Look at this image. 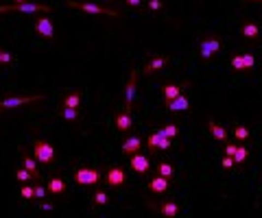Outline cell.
<instances>
[{
  "label": "cell",
  "instance_id": "cell-38",
  "mask_svg": "<svg viewBox=\"0 0 262 218\" xmlns=\"http://www.w3.org/2000/svg\"><path fill=\"white\" fill-rule=\"evenodd\" d=\"M149 9L160 11V9H162V0H149Z\"/></svg>",
  "mask_w": 262,
  "mask_h": 218
},
{
  "label": "cell",
  "instance_id": "cell-23",
  "mask_svg": "<svg viewBox=\"0 0 262 218\" xmlns=\"http://www.w3.org/2000/svg\"><path fill=\"white\" fill-rule=\"evenodd\" d=\"M249 157V149L247 146H236V151H234V155H231V159H234V166H238V164H243V161Z\"/></svg>",
  "mask_w": 262,
  "mask_h": 218
},
{
  "label": "cell",
  "instance_id": "cell-6",
  "mask_svg": "<svg viewBox=\"0 0 262 218\" xmlns=\"http://www.w3.org/2000/svg\"><path fill=\"white\" fill-rule=\"evenodd\" d=\"M129 166H131V170L138 172V175H147L151 170V157L138 151V153L129 155Z\"/></svg>",
  "mask_w": 262,
  "mask_h": 218
},
{
  "label": "cell",
  "instance_id": "cell-40",
  "mask_svg": "<svg viewBox=\"0 0 262 218\" xmlns=\"http://www.w3.org/2000/svg\"><path fill=\"white\" fill-rule=\"evenodd\" d=\"M39 207H42V210H46V212H50V210H53L55 205H53V203H46V201L42 199V205H39Z\"/></svg>",
  "mask_w": 262,
  "mask_h": 218
},
{
  "label": "cell",
  "instance_id": "cell-29",
  "mask_svg": "<svg viewBox=\"0 0 262 218\" xmlns=\"http://www.w3.org/2000/svg\"><path fill=\"white\" fill-rule=\"evenodd\" d=\"M107 201H109L107 192H103V190H97V192H94V196H92V203H94V205H107Z\"/></svg>",
  "mask_w": 262,
  "mask_h": 218
},
{
  "label": "cell",
  "instance_id": "cell-30",
  "mask_svg": "<svg viewBox=\"0 0 262 218\" xmlns=\"http://www.w3.org/2000/svg\"><path fill=\"white\" fill-rule=\"evenodd\" d=\"M231 68H234L236 72H243V70H245L243 55H234V57H231Z\"/></svg>",
  "mask_w": 262,
  "mask_h": 218
},
{
  "label": "cell",
  "instance_id": "cell-34",
  "mask_svg": "<svg viewBox=\"0 0 262 218\" xmlns=\"http://www.w3.org/2000/svg\"><path fill=\"white\" fill-rule=\"evenodd\" d=\"M20 194H22V199H33V187L29 184H24L20 187Z\"/></svg>",
  "mask_w": 262,
  "mask_h": 218
},
{
  "label": "cell",
  "instance_id": "cell-42",
  "mask_svg": "<svg viewBox=\"0 0 262 218\" xmlns=\"http://www.w3.org/2000/svg\"><path fill=\"white\" fill-rule=\"evenodd\" d=\"M245 2H262V0H245Z\"/></svg>",
  "mask_w": 262,
  "mask_h": 218
},
{
  "label": "cell",
  "instance_id": "cell-14",
  "mask_svg": "<svg viewBox=\"0 0 262 218\" xmlns=\"http://www.w3.org/2000/svg\"><path fill=\"white\" fill-rule=\"evenodd\" d=\"M140 149H142V138H138V135H129V138L123 142L125 155H133V153H138Z\"/></svg>",
  "mask_w": 262,
  "mask_h": 218
},
{
  "label": "cell",
  "instance_id": "cell-18",
  "mask_svg": "<svg viewBox=\"0 0 262 218\" xmlns=\"http://www.w3.org/2000/svg\"><path fill=\"white\" fill-rule=\"evenodd\" d=\"M160 214L166 216V218H175L179 214V205L175 201H164L160 203Z\"/></svg>",
  "mask_w": 262,
  "mask_h": 218
},
{
  "label": "cell",
  "instance_id": "cell-20",
  "mask_svg": "<svg viewBox=\"0 0 262 218\" xmlns=\"http://www.w3.org/2000/svg\"><path fill=\"white\" fill-rule=\"evenodd\" d=\"M79 105H81V92H70V94H66L64 98H62V107L79 109Z\"/></svg>",
  "mask_w": 262,
  "mask_h": 218
},
{
  "label": "cell",
  "instance_id": "cell-31",
  "mask_svg": "<svg viewBox=\"0 0 262 218\" xmlns=\"http://www.w3.org/2000/svg\"><path fill=\"white\" fill-rule=\"evenodd\" d=\"M243 63H245V70H254L256 65V57L251 53H243Z\"/></svg>",
  "mask_w": 262,
  "mask_h": 218
},
{
  "label": "cell",
  "instance_id": "cell-8",
  "mask_svg": "<svg viewBox=\"0 0 262 218\" xmlns=\"http://www.w3.org/2000/svg\"><path fill=\"white\" fill-rule=\"evenodd\" d=\"M135 90H138V74H135V70H131L127 90H125V111H129L131 107H133V103H135Z\"/></svg>",
  "mask_w": 262,
  "mask_h": 218
},
{
  "label": "cell",
  "instance_id": "cell-15",
  "mask_svg": "<svg viewBox=\"0 0 262 218\" xmlns=\"http://www.w3.org/2000/svg\"><path fill=\"white\" fill-rule=\"evenodd\" d=\"M164 107L168 109V111H186L190 107V100L186 98L184 94H179L177 98H173V100H168V103H164Z\"/></svg>",
  "mask_w": 262,
  "mask_h": 218
},
{
  "label": "cell",
  "instance_id": "cell-37",
  "mask_svg": "<svg viewBox=\"0 0 262 218\" xmlns=\"http://www.w3.org/2000/svg\"><path fill=\"white\" fill-rule=\"evenodd\" d=\"M13 62V55L11 53H4L2 48H0V63H11Z\"/></svg>",
  "mask_w": 262,
  "mask_h": 218
},
{
  "label": "cell",
  "instance_id": "cell-10",
  "mask_svg": "<svg viewBox=\"0 0 262 218\" xmlns=\"http://www.w3.org/2000/svg\"><path fill=\"white\" fill-rule=\"evenodd\" d=\"M35 31H37V35H42V37L50 39L55 35V27L53 22H50L48 16H39L37 20H35Z\"/></svg>",
  "mask_w": 262,
  "mask_h": 218
},
{
  "label": "cell",
  "instance_id": "cell-16",
  "mask_svg": "<svg viewBox=\"0 0 262 218\" xmlns=\"http://www.w3.org/2000/svg\"><path fill=\"white\" fill-rule=\"evenodd\" d=\"M166 63H168V57H162V55H160V57H153V59H151V62H149L147 65H144V74H147V77H149V74L160 72V70H162Z\"/></svg>",
  "mask_w": 262,
  "mask_h": 218
},
{
  "label": "cell",
  "instance_id": "cell-43",
  "mask_svg": "<svg viewBox=\"0 0 262 218\" xmlns=\"http://www.w3.org/2000/svg\"><path fill=\"white\" fill-rule=\"evenodd\" d=\"M18 2H27V0H13V4H18Z\"/></svg>",
  "mask_w": 262,
  "mask_h": 218
},
{
  "label": "cell",
  "instance_id": "cell-28",
  "mask_svg": "<svg viewBox=\"0 0 262 218\" xmlns=\"http://www.w3.org/2000/svg\"><path fill=\"white\" fill-rule=\"evenodd\" d=\"M62 116L68 123H74V120L79 118V109H74V107H62Z\"/></svg>",
  "mask_w": 262,
  "mask_h": 218
},
{
  "label": "cell",
  "instance_id": "cell-39",
  "mask_svg": "<svg viewBox=\"0 0 262 218\" xmlns=\"http://www.w3.org/2000/svg\"><path fill=\"white\" fill-rule=\"evenodd\" d=\"M236 144H225V155H234Z\"/></svg>",
  "mask_w": 262,
  "mask_h": 218
},
{
  "label": "cell",
  "instance_id": "cell-5",
  "mask_svg": "<svg viewBox=\"0 0 262 218\" xmlns=\"http://www.w3.org/2000/svg\"><path fill=\"white\" fill-rule=\"evenodd\" d=\"M44 100L42 94L37 96H7V98L0 100V109H18L22 105H33V103H39Z\"/></svg>",
  "mask_w": 262,
  "mask_h": 218
},
{
  "label": "cell",
  "instance_id": "cell-22",
  "mask_svg": "<svg viewBox=\"0 0 262 218\" xmlns=\"http://www.w3.org/2000/svg\"><path fill=\"white\" fill-rule=\"evenodd\" d=\"M243 35L247 39H256L260 35V29H258V24L256 22H247V24H243Z\"/></svg>",
  "mask_w": 262,
  "mask_h": 218
},
{
  "label": "cell",
  "instance_id": "cell-13",
  "mask_svg": "<svg viewBox=\"0 0 262 218\" xmlns=\"http://www.w3.org/2000/svg\"><path fill=\"white\" fill-rule=\"evenodd\" d=\"M114 123H116V129H118L120 133H127V131H131V126H133V118H131L129 111H120V114L114 118Z\"/></svg>",
  "mask_w": 262,
  "mask_h": 218
},
{
  "label": "cell",
  "instance_id": "cell-24",
  "mask_svg": "<svg viewBox=\"0 0 262 218\" xmlns=\"http://www.w3.org/2000/svg\"><path fill=\"white\" fill-rule=\"evenodd\" d=\"M234 138H236V142H247V140L251 138V133H249V129H247V126L236 125L234 126Z\"/></svg>",
  "mask_w": 262,
  "mask_h": 218
},
{
  "label": "cell",
  "instance_id": "cell-26",
  "mask_svg": "<svg viewBox=\"0 0 262 218\" xmlns=\"http://www.w3.org/2000/svg\"><path fill=\"white\" fill-rule=\"evenodd\" d=\"M160 138H162V131H153L147 140V146L149 151H158V144H160Z\"/></svg>",
  "mask_w": 262,
  "mask_h": 218
},
{
  "label": "cell",
  "instance_id": "cell-7",
  "mask_svg": "<svg viewBox=\"0 0 262 218\" xmlns=\"http://www.w3.org/2000/svg\"><path fill=\"white\" fill-rule=\"evenodd\" d=\"M221 50V39L219 37H205V39H201V44H199V55H201V59H212L216 53Z\"/></svg>",
  "mask_w": 262,
  "mask_h": 218
},
{
  "label": "cell",
  "instance_id": "cell-33",
  "mask_svg": "<svg viewBox=\"0 0 262 218\" xmlns=\"http://www.w3.org/2000/svg\"><path fill=\"white\" fill-rule=\"evenodd\" d=\"M46 194H48V190H46L44 186H35V187H33V199H39V201H42V199H46Z\"/></svg>",
  "mask_w": 262,
  "mask_h": 218
},
{
  "label": "cell",
  "instance_id": "cell-2",
  "mask_svg": "<svg viewBox=\"0 0 262 218\" xmlns=\"http://www.w3.org/2000/svg\"><path fill=\"white\" fill-rule=\"evenodd\" d=\"M33 153H35V159H37V164H44V166L53 164L55 157H57V153H55V146L50 144V142L39 140V138L33 142Z\"/></svg>",
  "mask_w": 262,
  "mask_h": 218
},
{
  "label": "cell",
  "instance_id": "cell-25",
  "mask_svg": "<svg viewBox=\"0 0 262 218\" xmlns=\"http://www.w3.org/2000/svg\"><path fill=\"white\" fill-rule=\"evenodd\" d=\"M158 175L168 177V179H170V177L175 175V170H173V166H170L168 161H160V164H158Z\"/></svg>",
  "mask_w": 262,
  "mask_h": 218
},
{
  "label": "cell",
  "instance_id": "cell-35",
  "mask_svg": "<svg viewBox=\"0 0 262 218\" xmlns=\"http://www.w3.org/2000/svg\"><path fill=\"white\" fill-rule=\"evenodd\" d=\"M221 166H223L225 170L234 168V159H231V155H223V159H221Z\"/></svg>",
  "mask_w": 262,
  "mask_h": 218
},
{
  "label": "cell",
  "instance_id": "cell-12",
  "mask_svg": "<svg viewBox=\"0 0 262 218\" xmlns=\"http://www.w3.org/2000/svg\"><path fill=\"white\" fill-rule=\"evenodd\" d=\"M190 83H166L164 88H162V98H164V103H168V100H173V98H177L179 94H184V90L188 88Z\"/></svg>",
  "mask_w": 262,
  "mask_h": 218
},
{
  "label": "cell",
  "instance_id": "cell-17",
  "mask_svg": "<svg viewBox=\"0 0 262 218\" xmlns=\"http://www.w3.org/2000/svg\"><path fill=\"white\" fill-rule=\"evenodd\" d=\"M208 129H210V133H212V138L216 142H228V129L225 126H221V125H216L214 120H208Z\"/></svg>",
  "mask_w": 262,
  "mask_h": 218
},
{
  "label": "cell",
  "instance_id": "cell-11",
  "mask_svg": "<svg viewBox=\"0 0 262 218\" xmlns=\"http://www.w3.org/2000/svg\"><path fill=\"white\" fill-rule=\"evenodd\" d=\"M149 190L153 192V194H166V192L170 190V179L168 177H153V179H149Z\"/></svg>",
  "mask_w": 262,
  "mask_h": 218
},
{
  "label": "cell",
  "instance_id": "cell-21",
  "mask_svg": "<svg viewBox=\"0 0 262 218\" xmlns=\"http://www.w3.org/2000/svg\"><path fill=\"white\" fill-rule=\"evenodd\" d=\"M22 164H24V168H27L31 175L35 177V179H39V170H37V159L35 157H31V155H27L24 153L22 155Z\"/></svg>",
  "mask_w": 262,
  "mask_h": 218
},
{
  "label": "cell",
  "instance_id": "cell-3",
  "mask_svg": "<svg viewBox=\"0 0 262 218\" xmlns=\"http://www.w3.org/2000/svg\"><path fill=\"white\" fill-rule=\"evenodd\" d=\"M68 7L79 9V11H85V13H94V16H114V18H120V16H123V13L116 11V9L98 7V4H92V2H74V0H70Z\"/></svg>",
  "mask_w": 262,
  "mask_h": 218
},
{
  "label": "cell",
  "instance_id": "cell-41",
  "mask_svg": "<svg viewBox=\"0 0 262 218\" xmlns=\"http://www.w3.org/2000/svg\"><path fill=\"white\" fill-rule=\"evenodd\" d=\"M125 2H127L129 7H140V2H142V0H125Z\"/></svg>",
  "mask_w": 262,
  "mask_h": 218
},
{
  "label": "cell",
  "instance_id": "cell-32",
  "mask_svg": "<svg viewBox=\"0 0 262 218\" xmlns=\"http://www.w3.org/2000/svg\"><path fill=\"white\" fill-rule=\"evenodd\" d=\"M31 177H33V175H31V172H29L27 168H22V170L16 172V179L20 181V184H29V179H31Z\"/></svg>",
  "mask_w": 262,
  "mask_h": 218
},
{
  "label": "cell",
  "instance_id": "cell-27",
  "mask_svg": "<svg viewBox=\"0 0 262 218\" xmlns=\"http://www.w3.org/2000/svg\"><path fill=\"white\" fill-rule=\"evenodd\" d=\"M160 131H162V135H166V138H170V140L179 135V126H177V125H166V126H162Z\"/></svg>",
  "mask_w": 262,
  "mask_h": 218
},
{
  "label": "cell",
  "instance_id": "cell-9",
  "mask_svg": "<svg viewBox=\"0 0 262 218\" xmlns=\"http://www.w3.org/2000/svg\"><path fill=\"white\" fill-rule=\"evenodd\" d=\"M125 181H127V172L120 168V166L109 168L107 175H105V184L109 187H120V186H125Z\"/></svg>",
  "mask_w": 262,
  "mask_h": 218
},
{
  "label": "cell",
  "instance_id": "cell-1",
  "mask_svg": "<svg viewBox=\"0 0 262 218\" xmlns=\"http://www.w3.org/2000/svg\"><path fill=\"white\" fill-rule=\"evenodd\" d=\"M9 11H16V13H50L48 4H37V2H18V4H0V13H9Z\"/></svg>",
  "mask_w": 262,
  "mask_h": 218
},
{
  "label": "cell",
  "instance_id": "cell-4",
  "mask_svg": "<svg viewBox=\"0 0 262 218\" xmlns=\"http://www.w3.org/2000/svg\"><path fill=\"white\" fill-rule=\"evenodd\" d=\"M103 179V172L98 168H79L74 172V184L79 186H98Z\"/></svg>",
  "mask_w": 262,
  "mask_h": 218
},
{
  "label": "cell",
  "instance_id": "cell-36",
  "mask_svg": "<svg viewBox=\"0 0 262 218\" xmlns=\"http://www.w3.org/2000/svg\"><path fill=\"white\" fill-rule=\"evenodd\" d=\"M168 149H170V138L162 135V138H160V144H158V151H168Z\"/></svg>",
  "mask_w": 262,
  "mask_h": 218
},
{
  "label": "cell",
  "instance_id": "cell-19",
  "mask_svg": "<svg viewBox=\"0 0 262 218\" xmlns=\"http://www.w3.org/2000/svg\"><path fill=\"white\" fill-rule=\"evenodd\" d=\"M46 190L50 194H64L66 192V181L59 179V177H50L48 184H46Z\"/></svg>",
  "mask_w": 262,
  "mask_h": 218
}]
</instances>
